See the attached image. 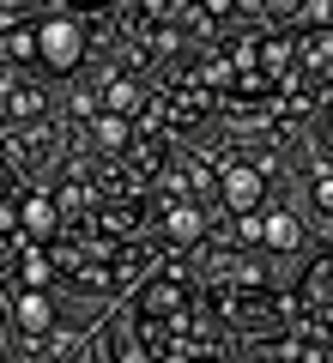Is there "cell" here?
<instances>
[{"label": "cell", "mask_w": 333, "mask_h": 363, "mask_svg": "<svg viewBox=\"0 0 333 363\" xmlns=\"http://www.w3.org/2000/svg\"><path fill=\"white\" fill-rule=\"evenodd\" d=\"M261 248H297V224L285 212H267V230H261Z\"/></svg>", "instance_id": "11"}, {"label": "cell", "mask_w": 333, "mask_h": 363, "mask_svg": "<svg viewBox=\"0 0 333 363\" xmlns=\"http://www.w3.org/2000/svg\"><path fill=\"white\" fill-rule=\"evenodd\" d=\"M97 145L128 157V152H133V121H128V116H97Z\"/></svg>", "instance_id": "8"}, {"label": "cell", "mask_w": 333, "mask_h": 363, "mask_svg": "<svg viewBox=\"0 0 333 363\" xmlns=\"http://www.w3.org/2000/svg\"><path fill=\"white\" fill-rule=\"evenodd\" d=\"M261 194H267V176H261L255 164H231L224 176H218V200L236 212V218H255Z\"/></svg>", "instance_id": "3"}, {"label": "cell", "mask_w": 333, "mask_h": 363, "mask_svg": "<svg viewBox=\"0 0 333 363\" xmlns=\"http://www.w3.org/2000/svg\"><path fill=\"white\" fill-rule=\"evenodd\" d=\"M55 272V255H43V248H25V260H18V285L25 291H43Z\"/></svg>", "instance_id": "9"}, {"label": "cell", "mask_w": 333, "mask_h": 363, "mask_svg": "<svg viewBox=\"0 0 333 363\" xmlns=\"http://www.w3.org/2000/svg\"><path fill=\"white\" fill-rule=\"evenodd\" d=\"M79 55H85V30H79L67 13H49L37 25V61L49 67V73H73Z\"/></svg>", "instance_id": "2"}, {"label": "cell", "mask_w": 333, "mask_h": 363, "mask_svg": "<svg viewBox=\"0 0 333 363\" xmlns=\"http://www.w3.org/2000/svg\"><path fill=\"white\" fill-rule=\"evenodd\" d=\"M255 363H267V357H255Z\"/></svg>", "instance_id": "13"}, {"label": "cell", "mask_w": 333, "mask_h": 363, "mask_svg": "<svg viewBox=\"0 0 333 363\" xmlns=\"http://www.w3.org/2000/svg\"><path fill=\"white\" fill-rule=\"evenodd\" d=\"M133 333H140V351L152 363H218V351H224L218 327L194 303L188 272H164V279H152L140 291V321H133Z\"/></svg>", "instance_id": "1"}, {"label": "cell", "mask_w": 333, "mask_h": 363, "mask_svg": "<svg viewBox=\"0 0 333 363\" xmlns=\"http://www.w3.org/2000/svg\"><path fill=\"white\" fill-rule=\"evenodd\" d=\"M55 236V206L43 194H25V242L37 248V242H49Z\"/></svg>", "instance_id": "6"}, {"label": "cell", "mask_w": 333, "mask_h": 363, "mask_svg": "<svg viewBox=\"0 0 333 363\" xmlns=\"http://www.w3.org/2000/svg\"><path fill=\"white\" fill-rule=\"evenodd\" d=\"M315 206L333 212V176H315Z\"/></svg>", "instance_id": "12"}, {"label": "cell", "mask_w": 333, "mask_h": 363, "mask_svg": "<svg viewBox=\"0 0 333 363\" xmlns=\"http://www.w3.org/2000/svg\"><path fill=\"white\" fill-rule=\"evenodd\" d=\"M200 230H206V218H200V206H164V236H170V248H194L200 242Z\"/></svg>", "instance_id": "5"}, {"label": "cell", "mask_w": 333, "mask_h": 363, "mask_svg": "<svg viewBox=\"0 0 333 363\" xmlns=\"http://www.w3.org/2000/svg\"><path fill=\"white\" fill-rule=\"evenodd\" d=\"M97 97L109 104V116H133V109H152V104H146V91H140V79H128V73H109Z\"/></svg>", "instance_id": "4"}, {"label": "cell", "mask_w": 333, "mask_h": 363, "mask_svg": "<svg viewBox=\"0 0 333 363\" xmlns=\"http://www.w3.org/2000/svg\"><path fill=\"white\" fill-rule=\"evenodd\" d=\"M18 327H25L31 339L49 333V297H43V291H18Z\"/></svg>", "instance_id": "7"}, {"label": "cell", "mask_w": 333, "mask_h": 363, "mask_svg": "<svg viewBox=\"0 0 333 363\" xmlns=\"http://www.w3.org/2000/svg\"><path fill=\"white\" fill-rule=\"evenodd\" d=\"M6 116L13 121H37L43 116V91L37 85H6Z\"/></svg>", "instance_id": "10"}]
</instances>
